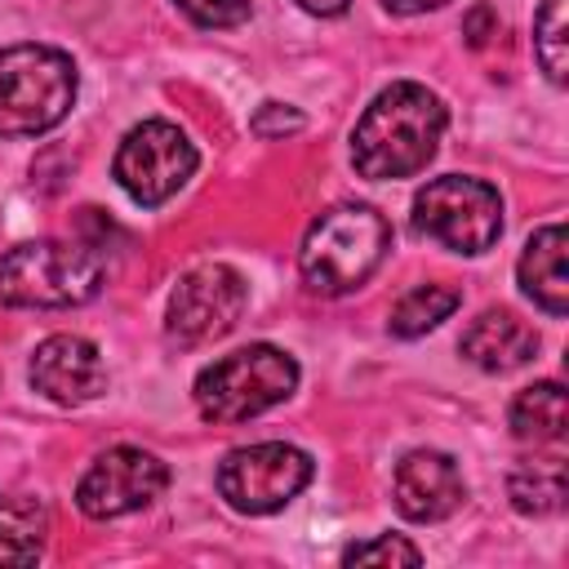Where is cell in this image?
Returning <instances> with one entry per match:
<instances>
[{"label": "cell", "instance_id": "obj_19", "mask_svg": "<svg viewBox=\"0 0 569 569\" xmlns=\"http://www.w3.org/2000/svg\"><path fill=\"white\" fill-rule=\"evenodd\" d=\"M533 53L551 84H565V0H542L533 18Z\"/></svg>", "mask_w": 569, "mask_h": 569}, {"label": "cell", "instance_id": "obj_15", "mask_svg": "<svg viewBox=\"0 0 569 569\" xmlns=\"http://www.w3.org/2000/svg\"><path fill=\"white\" fill-rule=\"evenodd\" d=\"M49 516L36 498L0 493V565H36L44 551Z\"/></svg>", "mask_w": 569, "mask_h": 569}, {"label": "cell", "instance_id": "obj_4", "mask_svg": "<svg viewBox=\"0 0 569 569\" xmlns=\"http://www.w3.org/2000/svg\"><path fill=\"white\" fill-rule=\"evenodd\" d=\"M102 289V258L76 240H27L0 258V302L9 307H80Z\"/></svg>", "mask_w": 569, "mask_h": 569}, {"label": "cell", "instance_id": "obj_6", "mask_svg": "<svg viewBox=\"0 0 569 569\" xmlns=\"http://www.w3.org/2000/svg\"><path fill=\"white\" fill-rule=\"evenodd\" d=\"M413 227L449 253H485L502 236V196L485 178H431L413 196Z\"/></svg>", "mask_w": 569, "mask_h": 569}, {"label": "cell", "instance_id": "obj_21", "mask_svg": "<svg viewBox=\"0 0 569 569\" xmlns=\"http://www.w3.org/2000/svg\"><path fill=\"white\" fill-rule=\"evenodd\" d=\"M196 27H240L249 18V0H173Z\"/></svg>", "mask_w": 569, "mask_h": 569}, {"label": "cell", "instance_id": "obj_3", "mask_svg": "<svg viewBox=\"0 0 569 569\" xmlns=\"http://www.w3.org/2000/svg\"><path fill=\"white\" fill-rule=\"evenodd\" d=\"M80 89L76 62L53 44L0 49V138H36L62 124Z\"/></svg>", "mask_w": 569, "mask_h": 569}, {"label": "cell", "instance_id": "obj_11", "mask_svg": "<svg viewBox=\"0 0 569 569\" xmlns=\"http://www.w3.org/2000/svg\"><path fill=\"white\" fill-rule=\"evenodd\" d=\"M27 378L31 387L62 405V409H76V405H89L107 391V365L98 356V347L80 333H53L44 338L36 351H31V365H27Z\"/></svg>", "mask_w": 569, "mask_h": 569}, {"label": "cell", "instance_id": "obj_10", "mask_svg": "<svg viewBox=\"0 0 569 569\" xmlns=\"http://www.w3.org/2000/svg\"><path fill=\"white\" fill-rule=\"evenodd\" d=\"M169 485V467L133 445H116L89 462V471L76 485V507L89 520H116L129 511L151 507Z\"/></svg>", "mask_w": 569, "mask_h": 569}, {"label": "cell", "instance_id": "obj_23", "mask_svg": "<svg viewBox=\"0 0 569 569\" xmlns=\"http://www.w3.org/2000/svg\"><path fill=\"white\" fill-rule=\"evenodd\" d=\"M462 31H467V40H471V44H485V40H489V31H493V9H489V4H476V9L467 13Z\"/></svg>", "mask_w": 569, "mask_h": 569}, {"label": "cell", "instance_id": "obj_25", "mask_svg": "<svg viewBox=\"0 0 569 569\" xmlns=\"http://www.w3.org/2000/svg\"><path fill=\"white\" fill-rule=\"evenodd\" d=\"M293 4H302L307 13H320V18H338L351 0H293Z\"/></svg>", "mask_w": 569, "mask_h": 569}, {"label": "cell", "instance_id": "obj_17", "mask_svg": "<svg viewBox=\"0 0 569 569\" xmlns=\"http://www.w3.org/2000/svg\"><path fill=\"white\" fill-rule=\"evenodd\" d=\"M511 507L520 516H551L565 507V462L560 458H533L511 471Z\"/></svg>", "mask_w": 569, "mask_h": 569}, {"label": "cell", "instance_id": "obj_8", "mask_svg": "<svg viewBox=\"0 0 569 569\" xmlns=\"http://www.w3.org/2000/svg\"><path fill=\"white\" fill-rule=\"evenodd\" d=\"M116 182L147 209L164 204L169 196H178L187 187V178L196 173V147L187 142V133L169 120H142L133 124L120 147H116V164H111Z\"/></svg>", "mask_w": 569, "mask_h": 569}, {"label": "cell", "instance_id": "obj_5", "mask_svg": "<svg viewBox=\"0 0 569 569\" xmlns=\"http://www.w3.org/2000/svg\"><path fill=\"white\" fill-rule=\"evenodd\" d=\"M298 387V365L289 351L271 342H249L231 356H218L196 378V409L213 422H244L280 400H289Z\"/></svg>", "mask_w": 569, "mask_h": 569}, {"label": "cell", "instance_id": "obj_18", "mask_svg": "<svg viewBox=\"0 0 569 569\" xmlns=\"http://www.w3.org/2000/svg\"><path fill=\"white\" fill-rule=\"evenodd\" d=\"M458 302H462V298H458V289H449V284H418V289H409V293L391 307L387 329H391L396 338H418V333L436 329L440 320H449Z\"/></svg>", "mask_w": 569, "mask_h": 569}, {"label": "cell", "instance_id": "obj_12", "mask_svg": "<svg viewBox=\"0 0 569 569\" xmlns=\"http://www.w3.org/2000/svg\"><path fill=\"white\" fill-rule=\"evenodd\" d=\"M396 507L405 520H418V525H431V520H445L462 507L467 498V485H462V471L449 453L440 449H413L396 462Z\"/></svg>", "mask_w": 569, "mask_h": 569}, {"label": "cell", "instance_id": "obj_13", "mask_svg": "<svg viewBox=\"0 0 569 569\" xmlns=\"http://www.w3.org/2000/svg\"><path fill=\"white\" fill-rule=\"evenodd\" d=\"M462 356L485 369V373H511V369H525L533 356H538V333L507 307H489L480 311L467 333H462Z\"/></svg>", "mask_w": 569, "mask_h": 569}, {"label": "cell", "instance_id": "obj_22", "mask_svg": "<svg viewBox=\"0 0 569 569\" xmlns=\"http://www.w3.org/2000/svg\"><path fill=\"white\" fill-rule=\"evenodd\" d=\"M298 129H302V116L280 102H262V111L253 116V133H262V138H280V133H298Z\"/></svg>", "mask_w": 569, "mask_h": 569}, {"label": "cell", "instance_id": "obj_1", "mask_svg": "<svg viewBox=\"0 0 569 569\" xmlns=\"http://www.w3.org/2000/svg\"><path fill=\"white\" fill-rule=\"evenodd\" d=\"M445 124H449V111L427 84L396 80L356 120L351 164L360 178H373V182L409 178L427 169V160L445 138Z\"/></svg>", "mask_w": 569, "mask_h": 569}, {"label": "cell", "instance_id": "obj_20", "mask_svg": "<svg viewBox=\"0 0 569 569\" xmlns=\"http://www.w3.org/2000/svg\"><path fill=\"white\" fill-rule=\"evenodd\" d=\"M342 560H347V565H418L422 551H418L413 542H405L400 533H382V538H373V542L347 547Z\"/></svg>", "mask_w": 569, "mask_h": 569}, {"label": "cell", "instance_id": "obj_2", "mask_svg": "<svg viewBox=\"0 0 569 569\" xmlns=\"http://www.w3.org/2000/svg\"><path fill=\"white\" fill-rule=\"evenodd\" d=\"M387 244H391V227L378 209L333 204L302 236V249H298L302 284L311 293L342 298L378 271V262L387 258Z\"/></svg>", "mask_w": 569, "mask_h": 569}, {"label": "cell", "instance_id": "obj_16", "mask_svg": "<svg viewBox=\"0 0 569 569\" xmlns=\"http://www.w3.org/2000/svg\"><path fill=\"white\" fill-rule=\"evenodd\" d=\"M511 431L520 440L547 445L565 436V387L560 382H533L511 400Z\"/></svg>", "mask_w": 569, "mask_h": 569}, {"label": "cell", "instance_id": "obj_24", "mask_svg": "<svg viewBox=\"0 0 569 569\" xmlns=\"http://www.w3.org/2000/svg\"><path fill=\"white\" fill-rule=\"evenodd\" d=\"M387 13H427V9H440L449 0H378Z\"/></svg>", "mask_w": 569, "mask_h": 569}, {"label": "cell", "instance_id": "obj_14", "mask_svg": "<svg viewBox=\"0 0 569 569\" xmlns=\"http://www.w3.org/2000/svg\"><path fill=\"white\" fill-rule=\"evenodd\" d=\"M520 289L547 311V316H565L569 307V271H565V227L547 222L529 236L525 253H520Z\"/></svg>", "mask_w": 569, "mask_h": 569}, {"label": "cell", "instance_id": "obj_7", "mask_svg": "<svg viewBox=\"0 0 569 569\" xmlns=\"http://www.w3.org/2000/svg\"><path fill=\"white\" fill-rule=\"evenodd\" d=\"M316 476V462L284 440H262L231 449L218 467V493L240 516H271L289 507Z\"/></svg>", "mask_w": 569, "mask_h": 569}, {"label": "cell", "instance_id": "obj_9", "mask_svg": "<svg viewBox=\"0 0 569 569\" xmlns=\"http://www.w3.org/2000/svg\"><path fill=\"white\" fill-rule=\"evenodd\" d=\"M249 302V284L236 267L227 262H200L191 267L173 293H169V311H164V333L178 347H200L213 342L222 333L236 329L240 311Z\"/></svg>", "mask_w": 569, "mask_h": 569}]
</instances>
